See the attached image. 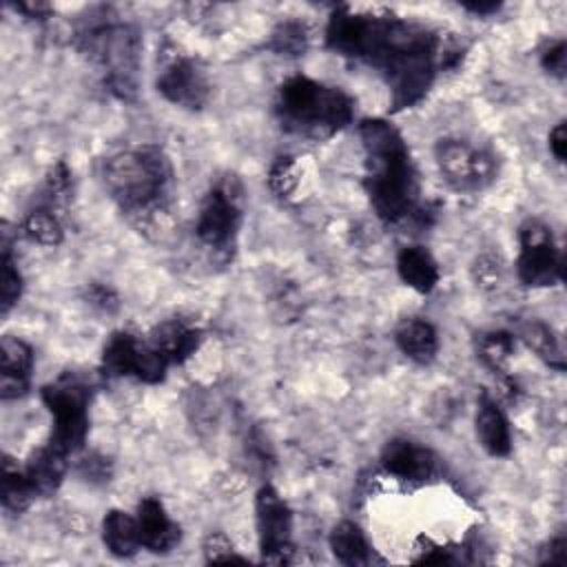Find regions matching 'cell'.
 I'll return each mask as SVG.
<instances>
[{"label":"cell","mask_w":567,"mask_h":567,"mask_svg":"<svg viewBox=\"0 0 567 567\" xmlns=\"http://www.w3.org/2000/svg\"><path fill=\"white\" fill-rule=\"evenodd\" d=\"M549 151L558 162H565V153H567V133H565V122H558L551 131H549Z\"/></svg>","instance_id":"e575fe53"},{"label":"cell","mask_w":567,"mask_h":567,"mask_svg":"<svg viewBox=\"0 0 567 567\" xmlns=\"http://www.w3.org/2000/svg\"><path fill=\"white\" fill-rule=\"evenodd\" d=\"M73 44L97 69L104 86L115 97H135L142 35L131 22L111 7H93L75 24Z\"/></svg>","instance_id":"3957f363"},{"label":"cell","mask_w":567,"mask_h":567,"mask_svg":"<svg viewBox=\"0 0 567 567\" xmlns=\"http://www.w3.org/2000/svg\"><path fill=\"white\" fill-rule=\"evenodd\" d=\"M330 549L339 563L350 565V567L370 565L374 560L372 547H370L365 534L361 532L359 525H354L350 520L334 525V529L330 532Z\"/></svg>","instance_id":"7402d4cb"},{"label":"cell","mask_w":567,"mask_h":567,"mask_svg":"<svg viewBox=\"0 0 567 567\" xmlns=\"http://www.w3.org/2000/svg\"><path fill=\"white\" fill-rule=\"evenodd\" d=\"M157 91L179 109L199 111L210 97V80L197 60L177 58L159 73Z\"/></svg>","instance_id":"7c38bea8"},{"label":"cell","mask_w":567,"mask_h":567,"mask_svg":"<svg viewBox=\"0 0 567 567\" xmlns=\"http://www.w3.org/2000/svg\"><path fill=\"white\" fill-rule=\"evenodd\" d=\"M478 354L487 368L505 372V365L514 354V337L509 332H487L478 339Z\"/></svg>","instance_id":"83f0119b"},{"label":"cell","mask_w":567,"mask_h":567,"mask_svg":"<svg viewBox=\"0 0 567 567\" xmlns=\"http://www.w3.org/2000/svg\"><path fill=\"white\" fill-rule=\"evenodd\" d=\"M204 556L208 563H246L248 560L235 551L230 538L221 532H213L206 536Z\"/></svg>","instance_id":"f546056e"},{"label":"cell","mask_w":567,"mask_h":567,"mask_svg":"<svg viewBox=\"0 0 567 567\" xmlns=\"http://www.w3.org/2000/svg\"><path fill=\"white\" fill-rule=\"evenodd\" d=\"M148 343L168 361V365H179L197 352L202 330L184 319H166L151 330Z\"/></svg>","instance_id":"2e32d148"},{"label":"cell","mask_w":567,"mask_h":567,"mask_svg":"<svg viewBox=\"0 0 567 567\" xmlns=\"http://www.w3.org/2000/svg\"><path fill=\"white\" fill-rule=\"evenodd\" d=\"M0 248H2L0 250L2 252L0 255V310H2V315H9L22 295V275L11 255V239H9L7 224H2Z\"/></svg>","instance_id":"d4e9b609"},{"label":"cell","mask_w":567,"mask_h":567,"mask_svg":"<svg viewBox=\"0 0 567 567\" xmlns=\"http://www.w3.org/2000/svg\"><path fill=\"white\" fill-rule=\"evenodd\" d=\"M102 540L113 556L131 558L142 547L137 518L122 509L106 512L102 520Z\"/></svg>","instance_id":"44dd1931"},{"label":"cell","mask_w":567,"mask_h":567,"mask_svg":"<svg viewBox=\"0 0 567 567\" xmlns=\"http://www.w3.org/2000/svg\"><path fill=\"white\" fill-rule=\"evenodd\" d=\"M80 472L86 481H109V463L102 456H89L80 463Z\"/></svg>","instance_id":"d6a6232c"},{"label":"cell","mask_w":567,"mask_h":567,"mask_svg":"<svg viewBox=\"0 0 567 567\" xmlns=\"http://www.w3.org/2000/svg\"><path fill=\"white\" fill-rule=\"evenodd\" d=\"M565 560H567V540H565V536L551 538V540L540 549V563L563 565Z\"/></svg>","instance_id":"836d02e7"},{"label":"cell","mask_w":567,"mask_h":567,"mask_svg":"<svg viewBox=\"0 0 567 567\" xmlns=\"http://www.w3.org/2000/svg\"><path fill=\"white\" fill-rule=\"evenodd\" d=\"M102 182L122 213L142 219L166 210L175 171L162 146L140 144L111 155L104 162Z\"/></svg>","instance_id":"277c9868"},{"label":"cell","mask_w":567,"mask_h":567,"mask_svg":"<svg viewBox=\"0 0 567 567\" xmlns=\"http://www.w3.org/2000/svg\"><path fill=\"white\" fill-rule=\"evenodd\" d=\"M381 465L388 474L401 481L425 483L436 474L439 458L434 456L432 450L410 439H392L385 443L381 452Z\"/></svg>","instance_id":"4fadbf2b"},{"label":"cell","mask_w":567,"mask_h":567,"mask_svg":"<svg viewBox=\"0 0 567 567\" xmlns=\"http://www.w3.org/2000/svg\"><path fill=\"white\" fill-rule=\"evenodd\" d=\"M474 425H476V439L487 454L507 456L512 452L507 419L489 396H481Z\"/></svg>","instance_id":"ac0fdd59"},{"label":"cell","mask_w":567,"mask_h":567,"mask_svg":"<svg viewBox=\"0 0 567 567\" xmlns=\"http://www.w3.org/2000/svg\"><path fill=\"white\" fill-rule=\"evenodd\" d=\"M255 520L261 560L270 565L292 563V512L272 485H264L257 492Z\"/></svg>","instance_id":"9c48e42d"},{"label":"cell","mask_w":567,"mask_h":567,"mask_svg":"<svg viewBox=\"0 0 567 567\" xmlns=\"http://www.w3.org/2000/svg\"><path fill=\"white\" fill-rule=\"evenodd\" d=\"M168 361L148 343L131 332H113L102 350V372L106 377H133L142 383H159Z\"/></svg>","instance_id":"8fae6325"},{"label":"cell","mask_w":567,"mask_h":567,"mask_svg":"<svg viewBox=\"0 0 567 567\" xmlns=\"http://www.w3.org/2000/svg\"><path fill=\"white\" fill-rule=\"evenodd\" d=\"M33 370V350L18 337L0 339V396L4 401L20 399L29 390Z\"/></svg>","instance_id":"5bb4252c"},{"label":"cell","mask_w":567,"mask_h":567,"mask_svg":"<svg viewBox=\"0 0 567 567\" xmlns=\"http://www.w3.org/2000/svg\"><path fill=\"white\" fill-rule=\"evenodd\" d=\"M463 9H467V11L476 13V16H489V13L498 11L501 4L498 2H465Z\"/></svg>","instance_id":"74e56055"},{"label":"cell","mask_w":567,"mask_h":567,"mask_svg":"<svg viewBox=\"0 0 567 567\" xmlns=\"http://www.w3.org/2000/svg\"><path fill=\"white\" fill-rule=\"evenodd\" d=\"M326 44L334 53L377 69L392 95V109H410L430 91L443 69L441 40L427 27L394 18L352 13L339 7L326 27Z\"/></svg>","instance_id":"6da1fadb"},{"label":"cell","mask_w":567,"mask_h":567,"mask_svg":"<svg viewBox=\"0 0 567 567\" xmlns=\"http://www.w3.org/2000/svg\"><path fill=\"white\" fill-rule=\"evenodd\" d=\"M565 42L556 40L549 47H545V51L540 53V64L549 75L563 78L565 75V62H567V53H565Z\"/></svg>","instance_id":"1f68e13d"},{"label":"cell","mask_w":567,"mask_h":567,"mask_svg":"<svg viewBox=\"0 0 567 567\" xmlns=\"http://www.w3.org/2000/svg\"><path fill=\"white\" fill-rule=\"evenodd\" d=\"M359 135L365 151L363 188L377 215L396 224L416 208L419 182L410 148L399 128L381 117L363 120Z\"/></svg>","instance_id":"7a4b0ae2"},{"label":"cell","mask_w":567,"mask_h":567,"mask_svg":"<svg viewBox=\"0 0 567 567\" xmlns=\"http://www.w3.org/2000/svg\"><path fill=\"white\" fill-rule=\"evenodd\" d=\"M520 339L554 370H565V354H563V346L560 339L556 337V332L540 323V321H529L520 328Z\"/></svg>","instance_id":"cb8c5ba5"},{"label":"cell","mask_w":567,"mask_h":567,"mask_svg":"<svg viewBox=\"0 0 567 567\" xmlns=\"http://www.w3.org/2000/svg\"><path fill=\"white\" fill-rule=\"evenodd\" d=\"M40 396L53 419L49 445L66 456L80 452L89 434L91 385L82 377L64 372L55 381L47 383Z\"/></svg>","instance_id":"8992f818"},{"label":"cell","mask_w":567,"mask_h":567,"mask_svg":"<svg viewBox=\"0 0 567 567\" xmlns=\"http://www.w3.org/2000/svg\"><path fill=\"white\" fill-rule=\"evenodd\" d=\"M9 7H13L16 11L27 13L29 18H44L51 11V7L42 4V2H20V4H9Z\"/></svg>","instance_id":"8d00e7d4"},{"label":"cell","mask_w":567,"mask_h":567,"mask_svg":"<svg viewBox=\"0 0 567 567\" xmlns=\"http://www.w3.org/2000/svg\"><path fill=\"white\" fill-rule=\"evenodd\" d=\"M394 341L408 359H412L414 363H421V365L430 363L439 350V334H436L434 326L425 319H405L396 328Z\"/></svg>","instance_id":"ffe728a7"},{"label":"cell","mask_w":567,"mask_h":567,"mask_svg":"<svg viewBox=\"0 0 567 567\" xmlns=\"http://www.w3.org/2000/svg\"><path fill=\"white\" fill-rule=\"evenodd\" d=\"M396 272L405 286L427 295L439 284V266L423 246H405L396 255Z\"/></svg>","instance_id":"d6986e66"},{"label":"cell","mask_w":567,"mask_h":567,"mask_svg":"<svg viewBox=\"0 0 567 567\" xmlns=\"http://www.w3.org/2000/svg\"><path fill=\"white\" fill-rule=\"evenodd\" d=\"M297 168L292 157H279L268 173V184L279 197H288L297 188Z\"/></svg>","instance_id":"f1b7e54d"},{"label":"cell","mask_w":567,"mask_h":567,"mask_svg":"<svg viewBox=\"0 0 567 567\" xmlns=\"http://www.w3.org/2000/svg\"><path fill=\"white\" fill-rule=\"evenodd\" d=\"M520 252L516 259V275L527 288L556 286L563 279V255L554 244L551 230L538 221L527 219L518 228Z\"/></svg>","instance_id":"ba28073f"},{"label":"cell","mask_w":567,"mask_h":567,"mask_svg":"<svg viewBox=\"0 0 567 567\" xmlns=\"http://www.w3.org/2000/svg\"><path fill=\"white\" fill-rule=\"evenodd\" d=\"M272 106L284 131L310 140L332 137L354 115V102L346 91L306 75H292L281 82Z\"/></svg>","instance_id":"5b68a950"},{"label":"cell","mask_w":567,"mask_h":567,"mask_svg":"<svg viewBox=\"0 0 567 567\" xmlns=\"http://www.w3.org/2000/svg\"><path fill=\"white\" fill-rule=\"evenodd\" d=\"M35 498V492L24 474V467L4 454L2 461V507L7 514H20Z\"/></svg>","instance_id":"603a6c76"},{"label":"cell","mask_w":567,"mask_h":567,"mask_svg":"<svg viewBox=\"0 0 567 567\" xmlns=\"http://www.w3.org/2000/svg\"><path fill=\"white\" fill-rule=\"evenodd\" d=\"M91 303H93V306H100L102 310H109V308L115 306L117 301H115V295H113L109 288L95 286V288L91 290Z\"/></svg>","instance_id":"d590c367"},{"label":"cell","mask_w":567,"mask_h":567,"mask_svg":"<svg viewBox=\"0 0 567 567\" xmlns=\"http://www.w3.org/2000/svg\"><path fill=\"white\" fill-rule=\"evenodd\" d=\"M64 472H66V454H62L49 443L33 450L24 463V474L35 496H51L60 487Z\"/></svg>","instance_id":"e0dca14e"},{"label":"cell","mask_w":567,"mask_h":567,"mask_svg":"<svg viewBox=\"0 0 567 567\" xmlns=\"http://www.w3.org/2000/svg\"><path fill=\"white\" fill-rule=\"evenodd\" d=\"M414 563H432V565H452L456 563L458 558L452 554V549L447 547H441V545H434L430 538L421 536L414 545V556H412Z\"/></svg>","instance_id":"4dcf8cb0"},{"label":"cell","mask_w":567,"mask_h":567,"mask_svg":"<svg viewBox=\"0 0 567 567\" xmlns=\"http://www.w3.org/2000/svg\"><path fill=\"white\" fill-rule=\"evenodd\" d=\"M22 235L40 246H58L62 241V226L51 208H33L22 219Z\"/></svg>","instance_id":"484cf974"},{"label":"cell","mask_w":567,"mask_h":567,"mask_svg":"<svg viewBox=\"0 0 567 567\" xmlns=\"http://www.w3.org/2000/svg\"><path fill=\"white\" fill-rule=\"evenodd\" d=\"M135 518L142 547L153 554H168L182 538L179 525L166 514L164 503L155 496L140 501Z\"/></svg>","instance_id":"9a60e30c"},{"label":"cell","mask_w":567,"mask_h":567,"mask_svg":"<svg viewBox=\"0 0 567 567\" xmlns=\"http://www.w3.org/2000/svg\"><path fill=\"white\" fill-rule=\"evenodd\" d=\"M306 47H308V31H306V24L299 20L279 22L270 33V42H268L270 51L286 58L303 55Z\"/></svg>","instance_id":"4316f807"},{"label":"cell","mask_w":567,"mask_h":567,"mask_svg":"<svg viewBox=\"0 0 567 567\" xmlns=\"http://www.w3.org/2000/svg\"><path fill=\"white\" fill-rule=\"evenodd\" d=\"M241 219H244L241 188L237 179L224 177L206 190L199 204L197 224H195L197 239L213 252L228 257L237 246Z\"/></svg>","instance_id":"52a82bcc"},{"label":"cell","mask_w":567,"mask_h":567,"mask_svg":"<svg viewBox=\"0 0 567 567\" xmlns=\"http://www.w3.org/2000/svg\"><path fill=\"white\" fill-rule=\"evenodd\" d=\"M434 157L443 179L463 193H474L485 188L496 177V162L489 153L472 146L465 140L445 137L439 140Z\"/></svg>","instance_id":"30bf717a"}]
</instances>
